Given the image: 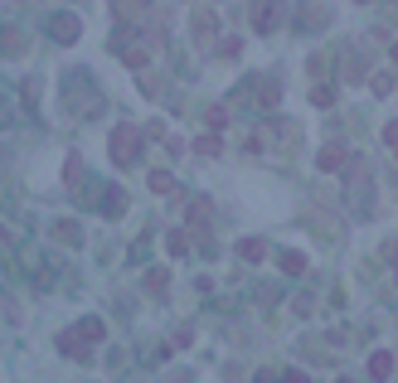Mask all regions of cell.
I'll list each match as a JSON object with an SVG mask.
<instances>
[{
  "label": "cell",
  "mask_w": 398,
  "mask_h": 383,
  "mask_svg": "<svg viewBox=\"0 0 398 383\" xmlns=\"http://www.w3.org/2000/svg\"><path fill=\"white\" fill-rule=\"evenodd\" d=\"M102 335H107V325H102L97 315H88V320H78V325H73V330H64V335H59V349H64L69 359H88V354H92L88 345H97Z\"/></svg>",
  "instance_id": "cell-1"
},
{
  "label": "cell",
  "mask_w": 398,
  "mask_h": 383,
  "mask_svg": "<svg viewBox=\"0 0 398 383\" xmlns=\"http://www.w3.org/2000/svg\"><path fill=\"white\" fill-rule=\"evenodd\" d=\"M136 155H141V131L136 127H117L112 131V160H117V166H132Z\"/></svg>",
  "instance_id": "cell-2"
},
{
  "label": "cell",
  "mask_w": 398,
  "mask_h": 383,
  "mask_svg": "<svg viewBox=\"0 0 398 383\" xmlns=\"http://www.w3.org/2000/svg\"><path fill=\"white\" fill-rule=\"evenodd\" d=\"M277 25H282V0H253V29L272 34Z\"/></svg>",
  "instance_id": "cell-3"
},
{
  "label": "cell",
  "mask_w": 398,
  "mask_h": 383,
  "mask_svg": "<svg viewBox=\"0 0 398 383\" xmlns=\"http://www.w3.org/2000/svg\"><path fill=\"white\" fill-rule=\"evenodd\" d=\"M316 166H321L325 175H330V170H345V166H350V150L340 146V141H330V146H325V150L316 155Z\"/></svg>",
  "instance_id": "cell-4"
},
{
  "label": "cell",
  "mask_w": 398,
  "mask_h": 383,
  "mask_svg": "<svg viewBox=\"0 0 398 383\" xmlns=\"http://www.w3.org/2000/svg\"><path fill=\"white\" fill-rule=\"evenodd\" d=\"M49 34L59 39V44H73V39L83 34V25H78V15H53V20H49Z\"/></svg>",
  "instance_id": "cell-5"
},
{
  "label": "cell",
  "mask_w": 398,
  "mask_h": 383,
  "mask_svg": "<svg viewBox=\"0 0 398 383\" xmlns=\"http://www.w3.org/2000/svg\"><path fill=\"white\" fill-rule=\"evenodd\" d=\"M388 373H393V354H388V349H379V354H369V378H374V383H384Z\"/></svg>",
  "instance_id": "cell-6"
},
{
  "label": "cell",
  "mask_w": 398,
  "mask_h": 383,
  "mask_svg": "<svg viewBox=\"0 0 398 383\" xmlns=\"http://www.w3.org/2000/svg\"><path fill=\"white\" fill-rule=\"evenodd\" d=\"M53 238L69 243V248H78V243H83V228L73 224V218H59V224H53Z\"/></svg>",
  "instance_id": "cell-7"
},
{
  "label": "cell",
  "mask_w": 398,
  "mask_h": 383,
  "mask_svg": "<svg viewBox=\"0 0 398 383\" xmlns=\"http://www.w3.org/2000/svg\"><path fill=\"white\" fill-rule=\"evenodd\" d=\"M238 257H243V262H262V257H267V243H262V238H243V243H238Z\"/></svg>",
  "instance_id": "cell-8"
},
{
  "label": "cell",
  "mask_w": 398,
  "mask_h": 383,
  "mask_svg": "<svg viewBox=\"0 0 398 383\" xmlns=\"http://www.w3.org/2000/svg\"><path fill=\"white\" fill-rule=\"evenodd\" d=\"M122 209H127V194H122V189H112V185H107V194H102V213H112V218H117V213H122Z\"/></svg>",
  "instance_id": "cell-9"
},
{
  "label": "cell",
  "mask_w": 398,
  "mask_h": 383,
  "mask_svg": "<svg viewBox=\"0 0 398 383\" xmlns=\"http://www.w3.org/2000/svg\"><path fill=\"white\" fill-rule=\"evenodd\" d=\"M282 272H292V277H301V272H306V252H282Z\"/></svg>",
  "instance_id": "cell-10"
},
{
  "label": "cell",
  "mask_w": 398,
  "mask_h": 383,
  "mask_svg": "<svg viewBox=\"0 0 398 383\" xmlns=\"http://www.w3.org/2000/svg\"><path fill=\"white\" fill-rule=\"evenodd\" d=\"M0 49H5V53H20V49H25L20 29H0Z\"/></svg>",
  "instance_id": "cell-11"
},
{
  "label": "cell",
  "mask_w": 398,
  "mask_h": 383,
  "mask_svg": "<svg viewBox=\"0 0 398 383\" xmlns=\"http://www.w3.org/2000/svg\"><path fill=\"white\" fill-rule=\"evenodd\" d=\"M165 287H170V272H165V267H156L151 277H146V291H156V296H160Z\"/></svg>",
  "instance_id": "cell-12"
},
{
  "label": "cell",
  "mask_w": 398,
  "mask_h": 383,
  "mask_svg": "<svg viewBox=\"0 0 398 383\" xmlns=\"http://www.w3.org/2000/svg\"><path fill=\"white\" fill-rule=\"evenodd\" d=\"M151 189H156V194H170V189H175V180H170V170H151Z\"/></svg>",
  "instance_id": "cell-13"
},
{
  "label": "cell",
  "mask_w": 398,
  "mask_h": 383,
  "mask_svg": "<svg viewBox=\"0 0 398 383\" xmlns=\"http://www.w3.org/2000/svg\"><path fill=\"white\" fill-rule=\"evenodd\" d=\"M112 5H117V15L127 20V15H141L146 10V0H112Z\"/></svg>",
  "instance_id": "cell-14"
},
{
  "label": "cell",
  "mask_w": 398,
  "mask_h": 383,
  "mask_svg": "<svg viewBox=\"0 0 398 383\" xmlns=\"http://www.w3.org/2000/svg\"><path fill=\"white\" fill-rule=\"evenodd\" d=\"M165 248H170V252H175V257H180V252L190 248V233H180V228H175V233H170V238H165Z\"/></svg>",
  "instance_id": "cell-15"
},
{
  "label": "cell",
  "mask_w": 398,
  "mask_h": 383,
  "mask_svg": "<svg viewBox=\"0 0 398 383\" xmlns=\"http://www.w3.org/2000/svg\"><path fill=\"white\" fill-rule=\"evenodd\" d=\"M204 218H209V204L195 199V209H190V228H204Z\"/></svg>",
  "instance_id": "cell-16"
},
{
  "label": "cell",
  "mask_w": 398,
  "mask_h": 383,
  "mask_svg": "<svg viewBox=\"0 0 398 383\" xmlns=\"http://www.w3.org/2000/svg\"><path fill=\"white\" fill-rule=\"evenodd\" d=\"M195 150H199V155H219V136H199Z\"/></svg>",
  "instance_id": "cell-17"
},
{
  "label": "cell",
  "mask_w": 398,
  "mask_h": 383,
  "mask_svg": "<svg viewBox=\"0 0 398 383\" xmlns=\"http://www.w3.org/2000/svg\"><path fill=\"white\" fill-rule=\"evenodd\" d=\"M311 102H316V107H330V102H335V92H330V88H316V92H311Z\"/></svg>",
  "instance_id": "cell-18"
},
{
  "label": "cell",
  "mask_w": 398,
  "mask_h": 383,
  "mask_svg": "<svg viewBox=\"0 0 398 383\" xmlns=\"http://www.w3.org/2000/svg\"><path fill=\"white\" fill-rule=\"evenodd\" d=\"M223 122H229V112H223V107H209V127H214V131H219V127H223Z\"/></svg>",
  "instance_id": "cell-19"
},
{
  "label": "cell",
  "mask_w": 398,
  "mask_h": 383,
  "mask_svg": "<svg viewBox=\"0 0 398 383\" xmlns=\"http://www.w3.org/2000/svg\"><path fill=\"white\" fill-rule=\"evenodd\" d=\"M282 383H311V378H306L301 369H292V373H287V378H282Z\"/></svg>",
  "instance_id": "cell-20"
},
{
  "label": "cell",
  "mask_w": 398,
  "mask_h": 383,
  "mask_svg": "<svg viewBox=\"0 0 398 383\" xmlns=\"http://www.w3.org/2000/svg\"><path fill=\"white\" fill-rule=\"evenodd\" d=\"M384 141H388V146H398V122H393V127H384Z\"/></svg>",
  "instance_id": "cell-21"
},
{
  "label": "cell",
  "mask_w": 398,
  "mask_h": 383,
  "mask_svg": "<svg viewBox=\"0 0 398 383\" xmlns=\"http://www.w3.org/2000/svg\"><path fill=\"white\" fill-rule=\"evenodd\" d=\"M5 122H10V102H5V97H0V127H5Z\"/></svg>",
  "instance_id": "cell-22"
},
{
  "label": "cell",
  "mask_w": 398,
  "mask_h": 383,
  "mask_svg": "<svg viewBox=\"0 0 398 383\" xmlns=\"http://www.w3.org/2000/svg\"><path fill=\"white\" fill-rule=\"evenodd\" d=\"M258 383H282V378H277V373H267V369H262V373H258Z\"/></svg>",
  "instance_id": "cell-23"
},
{
  "label": "cell",
  "mask_w": 398,
  "mask_h": 383,
  "mask_svg": "<svg viewBox=\"0 0 398 383\" xmlns=\"http://www.w3.org/2000/svg\"><path fill=\"white\" fill-rule=\"evenodd\" d=\"M393 59H398V44H393Z\"/></svg>",
  "instance_id": "cell-24"
}]
</instances>
